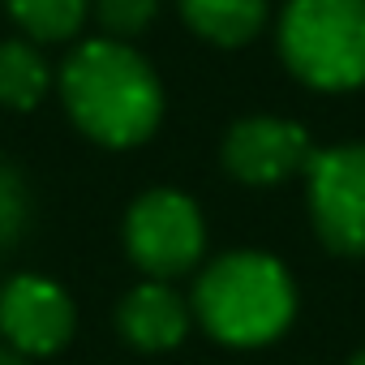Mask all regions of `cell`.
I'll return each mask as SVG.
<instances>
[{
  "mask_svg": "<svg viewBox=\"0 0 365 365\" xmlns=\"http://www.w3.org/2000/svg\"><path fill=\"white\" fill-rule=\"evenodd\" d=\"M61 99L73 125L103 146H138L163 120V86L155 69L125 43H82L61 69Z\"/></svg>",
  "mask_w": 365,
  "mask_h": 365,
  "instance_id": "1",
  "label": "cell"
},
{
  "mask_svg": "<svg viewBox=\"0 0 365 365\" xmlns=\"http://www.w3.org/2000/svg\"><path fill=\"white\" fill-rule=\"evenodd\" d=\"M198 322L232 348H262L279 339L297 314V288L279 258L241 250L215 258L194 288Z\"/></svg>",
  "mask_w": 365,
  "mask_h": 365,
  "instance_id": "2",
  "label": "cell"
},
{
  "mask_svg": "<svg viewBox=\"0 0 365 365\" xmlns=\"http://www.w3.org/2000/svg\"><path fill=\"white\" fill-rule=\"evenodd\" d=\"M279 56L314 91L365 82V0H288L279 14Z\"/></svg>",
  "mask_w": 365,
  "mask_h": 365,
  "instance_id": "3",
  "label": "cell"
},
{
  "mask_svg": "<svg viewBox=\"0 0 365 365\" xmlns=\"http://www.w3.org/2000/svg\"><path fill=\"white\" fill-rule=\"evenodd\" d=\"M125 250L150 279H172L198 267L207 250V224L194 198L180 190H150L125 215Z\"/></svg>",
  "mask_w": 365,
  "mask_h": 365,
  "instance_id": "4",
  "label": "cell"
},
{
  "mask_svg": "<svg viewBox=\"0 0 365 365\" xmlns=\"http://www.w3.org/2000/svg\"><path fill=\"white\" fill-rule=\"evenodd\" d=\"M309 215L327 250L365 254V142L314 150L309 168Z\"/></svg>",
  "mask_w": 365,
  "mask_h": 365,
  "instance_id": "5",
  "label": "cell"
},
{
  "mask_svg": "<svg viewBox=\"0 0 365 365\" xmlns=\"http://www.w3.org/2000/svg\"><path fill=\"white\" fill-rule=\"evenodd\" d=\"M314 159L309 133L284 116H245L224 138V168L241 185H279Z\"/></svg>",
  "mask_w": 365,
  "mask_h": 365,
  "instance_id": "6",
  "label": "cell"
},
{
  "mask_svg": "<svg viewBox=\"0 0 365 365\" xmlns=\"http://www.w3.org/2000/svg\"><path fill=\"white\" fill-rule=\"evenodd\" d=\"M0 335L22 356H52L73 335V301L43 275H14L0 292Z\"/></svg>",
  "mask_w": 365,
  "mask_h": 365,
  "instance_id": "7",
  "label": "cell"
},
{
  "mask_svg": "<svg viewBox=\"0 0 365 365\" xmlns=\"http://www.w3.org/2000/svg\"><path fill=\"white\" fill-rule=\"evenodd\" d=\"M116 327H120V335L138 352H168L190 331V305L180 301L168 284H159V279L155 284H138L120 301Z\"/></svg>",
  "mask_w": 365,
  "mask_h": 365,
  "instance_id": "8",
  "label": "cell"
},
{
  "mask_svg": "<svg viewBox=\"0 0 365 365\" xmlns=\"http://www.w3.org/2000/svg\"><path fill=\"white\" fill-rule=\"evenodd\" d=\"M180 18L194 35L220 48H241L250 43L271 14V0H176Z\"/></svg>",
  "mask_w": 365,
  "mask_h": 365,
  "instance_id": "9",
  "label": "cell"
},
{
  "mask_svg": "<svg viewBox=\"0 0 365 365\" xmlns=\"http://www.w3.org/2000/svg\"><path fill=\"white\" fill-rule=\"evenodd\" d=\"M48 95V65L43 56L22 43V39H5L0 43V108L26 112Z\"/></svg>",
  "mask_w": 365,
  "mask_h": 365,
  "instance_id": "10",
  "label": "cell"
},
{
  "mask_svg": "<svg viewBox=\"0 0 365 365\" xmlns=\"http://www.w3.org/2000/svg\"><path fill=\"white\" fill-rule=\"evenodd\" d=\"M5 5L26 35H35L39 43H61L82 31L91 0H5Z\"/></svg>",
  "mask_w": 365,
  "mask_h": 365,
  "instance_id": "11",
  "label": "cell"
},
{
  "mask_svg": "<svg viewBox=\"0 0 365 365\" xmlns=\"http://www.w3.org/2000/svg\"><path fill=\"white\" fill-rule=\"evenodd\" d=\"M31 220V198H26V180L14 163L0 159V250H9Z\"/></svg>",
  "mask_w": 365,
  "mask_h": 365,
  "instance_id": "12",
  "label": "cell"
},
{
  "mask_svg": "<svg viewBox=\"0 0 365 365\" xmlns=\"http://www.w3.org/2000/svg\"><path fill=\"white\" fill-rule=\"evenodd\" d=\"M159 14V0H95V18L108 35L116 39H129V35H142Z\"/></svg>",
  "mask_w": 365,
  "mask_h": 365,
  "instance_id": "13",
  "label": "cell"
},
{
  "mask_svg": "<svg viewBox=\"0 0 365 365\" xmlns=\"http://www.w3.org/2000/svg\"><path fill=\"white\" fill-rule=\"evenodd\" d=\"M0 365H26V356L14 352V348H0Z\"/></svg>",
  "mask_w": 365,
  "mask_h": 365,
  "instance_id": "14",
  "label": "cell"
},
{
  "mask_svg": "<svg viewBox=\"0 0 365 365\" xmlns=\"http://www.w3.org/2000/svg\"><path fill=\"white\" fill-rule=\"evenodd\" d=\"M348 365H365V348H361V352H356V356H352Z\"/></svg>",
  "mask_w": 365,
  "mask_h": 365,
  "instance_id": "15",
  "label": "cell"
}]
</instances>
